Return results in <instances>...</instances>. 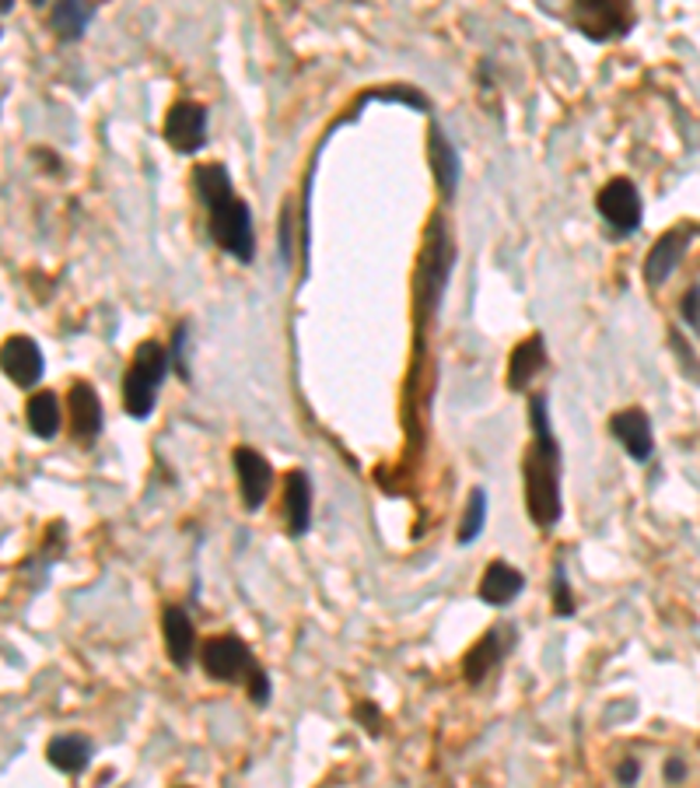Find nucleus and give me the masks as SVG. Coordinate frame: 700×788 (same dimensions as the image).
I'll use <instances>...</instances> for the list:
<instances>
[{
	"instance_id": "nucleus-10",
	"label": "nucleus",
	"mask_w": 700,
	"mask_h": 788,
	"mask_svg": "<svg viewBox=\"0 0 700 788\" xmlns=\"http://www.w3.org/2000/svg\"><path fill=\"white\" fill-rule=\"evenodd\" d=\"M690 246V232L687 229H673V232H665L655 246H651L648 253V263H644V278L648 284H662V281H670V273L679 267L683 260V253H687Z\"/></svg>"
},
{
	"instance_id": "nucleus-5",
	"label": "nucleus",
	"mask_w": 700,
	"mask_h": 788,
	"mask_svg": "<svg viewBox=\"0 0 700 788\" xmlns=\"http://www.w3.org/2000/svg\"><path fill=\"white\" fill-rule=\"evenodd\" d=\"M599 214L606 218V224H610L616 235L638 232L644 207H641V197H638V189H634V183L613 180V183L602 186V193H599Z\"/></svg>"
},
{
	"instance_id": "nucleus-14",
	"label": "nucleus",
	"mask_w": 700,
	"mask_h": 788,
	"mask_svg": "<svg viewBox=\"0 0 700 788\" xmlns=\"http://www.w3.org/2000/svg\"><path fill=\"white\" fill-rule=\"evenodd\" d=\"M523 589H526L523 571H515L512 565H504V561H494L480 578V600L491 606H508Z\"/></svg>"
},
{
	"instance_id": "nucleus-26",
	"label": "nucleus",
	"mask_w": 700,
	"mask_h": 788,
	"mask_svg": "<svg viewBox=\"0 0 700 788\" xmlns=\"http://www.w3.org/2000/svg\"><path fill=\"white\" fill-rule=\"evenodd\" d=\"M665 775H670L673 781H676V778H683V764H679V761H673L670 767H665Z\"/></svg>"
},
{
	"instance_id": "nucleus-20",
	"label": "nucleus",
	"mask_w": 700,
	"mask_h": 788,
	"mask_svg": "<svg viewBox=\"0 0 700 788\" xmlns=\"http://www.w3.org/2000/svg\"><path fill=\"white\" fill-rule=\"evenodd\" d=\"M28 428H32V435H39V439H53L57 431H60V399L53 393H36L28 399Z\"/></svg>"
},
{
	"instance_id": "nucleus-18",
	"label": "nucleus",
	"mask_w": 700,
	"mask_h": 788,
	"mask_svg": "<svg viewBox=\"0 0 700 788\" xmlns=\"http://www.w3.org/2000/svg\"><path fill=\"white\" fill-rule=\"evenodd\" d=\"M88 22H91V8L85 4V0H57L53 4L50 28L60 39H77L81 32L88 28Z\"/></svg>"
},
{
	"instance_id": "nucleus-2",
	"label": "nucleus",
	"mask_w": 700,
	"mask_h": 788,
	"mask_svg": "<svg viewBox=\"0 0 700 788\" xmlns=\"http://www.w3.org/2000/svg\"><path fill=\"white\" fill-rule=\"evenodd\" d=\"M536 448L526 456V502L536 526H553L561 519V453L547 424V404L532 399Z\"/></svg>"
},
{
	"instance_id": "nucleus-3",
	"label": "nucleus",
	"mask_w": 700,
	"mask_h": 788,
	"mask_svg": "<svg viewBox=\"0 0 700 788\" xmlns=\"http://www.w3.org/2000/svg\"><path fill=\"white\" fill-rule=\"evenodd\" d=\"M204 669L210 673L214 680H224V684H246L249 694L256 704H267L270 698V684H267V673L256 666L253 652L246 649V641L238 638H214L204 645Z\"/></svg>"
},
{
	"instance_id": "nucleus-17",
	"label": "nucleus",
	"mask_w": 700,
	"mask_h": 788,
	"mask_svg": "<svg viewBox=\"0 0 700 788\" xmlns=\"http://www.w3.org/2000/svg\"><path fill=\"white\" fill-rule=\"evenodd\" d=\"M287 522L291 533H305L308 522H312V484L302 470L287 477Z\"/></svg>"
},
{
	"instance_id": "nucleus-1",
	"label": "nucleus",
	"mask_w": 700,
	"mask_h": 788,
	"mask_svg": "<svg viewBox=\"0 0 700 788\" xmlns=\"http://www.w3.org/2000/svg\"><path fill=\"white\" fill-rule=\"evenodd\" d=\"M197 193L204 197L207 211H210V235H214V243L228 256L249 263L253 249H256L253 214H249V207L238 200V193H235L232 180H228L224 165H200L197 169Z\"/></svg>"
},
{
	"instance_id": "nucleus-12",
	"label": "nucleus",
	"mask_w": 700,
	"mask_h": 788,
	"mask_svg": "<svg viewBox=\"0 0 700 788\" xmlns=\"http://www.w3.org/2000/svg\"><path fill=\"white\" fill-rule=\"evenodd\" d=\"M161 631H165V649L175 666H189L193 649H197V631H193V620L186 610L169 606L165 617H161Z\"/></svg>"
},
{
	"instance_id": "nucleus-21",
	"label": "nucleus",
	"mask_w": 700,
	"mask_h": 788,
	"mask_svg": "<svg viewBox=\"0 0 700 788\" xmlns=\"http://www.w3.org/2000/svg\"><path fill=\"white\" fill-rule=\"evenodd\" d=\"M431 165H434V175H438V183H442V189L452 193L455 183H459V155H455V148L445 140L442 131H431Z\"/></svg>"
},
{
	"instance_id": "nucleus-19",
	"label": "nucleus",
	"mask_w": 700,
	"mask_h": 788,
	"mask_svg": "<svg viewBox=\"0 0 700 788\" xmlns=\"http://www.w3.org/2000/svg\"><path fill=\"white\" fill-rule=\"evenodd\" d=\"M504 641H501V635L498 631H491V635H483L477 645H474V652L466 655V677H469V684H480L487 673H491L498 663H501V655H504Z\"/></svg>"
},
{
	"instance_id": "nucleus-25",
	"label": "nucleus",
	"mask_w": 700,
	"mask_h": 788,
	"mask_svg": "<svg viewBox=\"0 0 700 788\" xmlns=\"http://www.w3.org/2000/svg\"><path fill=\"white\" fill-rule=\"evenodd\" d=\"M638 775H641L638 761H624L621 771H616V778H621V781H638Z\"/></svg>"
},
{
	"instance_id": "nucleus-15",
	"label": "nucleus",
	"mask_w": 700,
	"mask_h": 788,
	"mask_svg": "<svg viewBox=\"0 0 700 788\" xmlns=\"http://www.w3.org/2000/svg\"><path fill=\"white\" fill-rule=\"evenodd\" d=\"M67 404H71V428H74V435H77V439L99 435V431H102V404H99V396H95L85 382L74 385L71 396H67Z\"/></svg>"
},
{
	"instance_id": "nucleus-11",
	"label": "nucleus",
	"mask_w": 700,
	"mask_h": 788,
	"mask_svg": "<svg viewBox=\"0 0 700 788\" xmlns=\"http://www.w3.org/2000/svg\"><path fill=\"white\" fill-rule=\"evenodd\" d=\"M613 435L621 439V445L627 448L630 459L648 463L651 448H655V439H651V421L644 410H621L613 417Z\"/></svg>"
},
{
	"instance_id": "nucleus-13",
	"label": "nucleus",
	"mask_w": 700,
	"mask_h": 788,
	"mask_svg": "<svg viewBox=\"0 0 700 788\" xmlns=\"http://www.w3.org/2000/svg\"><path fill=\"white\" fill-rule=\"evenodd\" d=\"M46 758H50V764L57 771H63V775H81L91 758H95V747H91V739L88 736H57L50 739V747H46Z\"/></svg>"
},
{
	"instance_id": "nucleus-27",
	"label": "nucleus",
	"mask_w": 700,
	"mask_h": 788,
	"mask_svg": "<svg viewBox=\"0 0 700 788\" xmlns=\"http://www.w3.org/2000/svg\"><path fill=\"white\" fill-rule=\"evenodd\" d=\"M14 8V0H0V11H11Z\"/></svg>"
},
{
	"instance_id": "nucleus-23",
	"label": "nucleus",
	"mask_w": 700,
	"mask_h": 788,
	"mask_svg": "<svg viewBox=\"0 0 700 788\" xmlns=\"http://www.w3.org/2000/svg\"><path fill=\"white\" fill-rule=\"evenodd\" d=\"M553 606H557L561 617L575 614V600H572V589H567V578H564L561 565H557V571H553Z\"/></svg>"
},
{
	"instance_id": "nucleus-7",
	"label": "nucleus",
	"mask_w": 700,
	"mask_h": 788,
	"mask_svg": "<svg viewBox=\"0 0 700 788\" xmlns=\"http://www.w3.org/2000/svg\"><path fill=\"white\" fill-rule=\"evenodd\" d=\"M165 140L175 151H200L207 140V112L197 102H179L165 120Z\"/></svg>"
},
{
	"instance_id": "nucleus-8",
	"label": "nucleus",
	"mask_w": 700,
	"mask_h": 788,
	"mask_svg": "<svg viewBox=\"0 0 700 788\" xmlns=\"http://www.w3.org/2000/svg\"><path fill=\"white\" fill-rule=\"evenodd\" d=\"M575 19L595 39L624 36L627 32V8L621 0H575Z\"/></svg>"
},
{
	"instance_id": "nucleus-9",
	"label": "nucleus",
	"mask_w": 700,
	"mask_h": 788,
	"mask_svg": "<svg viewBox=\"0 0 700 788\" xmlns=\"http://www.w3.org/2000/svg\"><path fill=\"white\" fill-rule=\"evenodd\" d=\"M235 473H238L242 502H246L249 512H256L270 491V463L259 456L256 448H235Z\"/></svg>"
},
{
	"instance_id": "nucleus-22",
	"label": "nucleus",
	"mask_w": 700,
	"mask_h": 788,
	"mask_svg": "<svg viewBox=\"0 0 700 788\" xmlns=\"http://www.w3.org/2000/svg\"><path fill=\"white\" fill-rule=\"evenodd\" d=\"M483 519H487V494L477 488L474 494H469L466 519L459 526V543H474L480 537V529H483Z\"/></svg>"
},
{
	"instance_id": "nucleus-24",
	"label": "nucleus",
	"mask_w": 700,
	"mask_h": 788,
	"mask_svg": "<svg viewBox=\"0 0 700 788\" xmlns=\"http://www.w3.org/2000/svg\"><path fill=\"white\" fill-rule=\"evenodd\" d=\"M683 319H687V323L700 333V284L690 287V295L683 298Z\"/></svg>"
},
{
	"instance_id": "nucleus-6",
	"label": "nucleus",
	"mask_w": 700,
	"mask_h": 788,
	"mask_svg": "<svg viewBox=\"0 0 700 788\" xmlns=\"http://www.w3.org/2000/svg\"><path fill=\"white\" fill-rule=\"evenodd\" d=\"M0 368L4 375L22 385V390H32L42 379V350L32 336H11V341L0 347Z\"/></svg>"
},
{
	"instance_id": "nucleus-4",
	"label": "nucleus",
	"mask_w": 700,
	"mask_h": 788,
	"mask_svg": "<svg viewBox=\"0 0 700 788\" xmlns=\"http://www.w3.org/2000/svg\"><path fill=\"white\" fill-rule=\"evenodd\" d=\"M165 372H169L165 347L155 341L140 344L134 354V365H130V372L123 379V407L130 417L144 421V417L155 410V399H158L161 382H165Z\"/></svg>"
},
{
	"instance_id": "nucleus-16",
	"label": "nucleus",
	"mask_w": 700,
	"mask_h": 788,
	"mask_svg": "<svg viewBox=\"0 0 700 788\" xmlns=\"http://www.w3.org/2000/svg\"><path fill=\"white\" fill-rule=\"evenodd\" d=\"M547 365V354H543V341L540 336H529L526 344H518L515 354H512V368H508V385L512 390H526V385L536 379V372Z\"/></svg>"
},
{
	"instance_id": "nucleus-28",
	"label": "nucleus",
	"mask_w": 700,
	"mask_h": 788,
	"mask_svg": "<svg viewBox=\"0 0 700 788\" xmlns=\"http://www.w3.org/2000/svg\"><path fill=\"white\" fill-rule=\"evenodd\" d=\"M32 4H42V0H32Z\"/></svg>"
}]
</instances>
